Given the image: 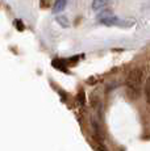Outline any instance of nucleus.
I'll return each mask as SVG.
<instances>
[{
	"instance_id": "nucleus-1",
	"label": "nucleus",
	"mask_w": 150,
	"mask_h": 151,
	"mask_svg": "<svg viewBox=\"0 0 150 151\" xmlns=\"http://www.w3.org/2000/svg\"><path fill=\"white\" fill-rule=\"evenodd\" d=\"M141 82H142V71L134 68L129 72L126 79V87H128V96L134 100L140 97L141 93Z\"/></svg>"
},
{
	"instance_id": "nucleus-2",
	"label": "nucleus",
	"mask_w": 150,
	"mask_h": 151,
	"mask_svg": "<svg viewBox=\"0 0 150 151\" xmlns=\"http://www.w3.org/2000/svg\"><path fill=\"white\" fill-rule=\"evenodd\" d=\"M97 21L103 25H107V27H128V25H132V22L120 20L111 11H104V12L99 13L97 14Z\"/></svg>"
},
{
	"instance_id": "nucleus-3",
	"label": "nucleus",
	"mask_w": 150,
	"mask_h": 151,
	"mask_svg": "<svg viewBox=\"0 0 150 151\" xmlns=\"http://www.w3.org/2000/svg\"><path fill=\"white\" fill-rule=\"evenodd\" d=\"M66 4H67V0H56V3L53 5V13L62 12L66 8Z\"/></svg>"
},
{
	"instance_id": "nucleus-4",
	"label": "nucleus",
	"mask_w": 150,
	"mask_h": 151,
	"mask_svg": "<svg viewBox=\"0 0 150 151\" xmlns=\"http://www.w3.org/2000/svg\"><path fill=\"white\" fill-rule=\"evenodd\" d=\"M109 0H92V9L94 11H100L104 7H107Z\"/></svg>"
},
{
	"instance_id": "nucleus-5",
	"label": "nucleus",
	"mask_w": 150,
	"mask_h": 151,
	"mask_svg": "<svg viewBox=\"0 0 150 151\" xmlns=\"http://www.w3.org/2000/svg\"><path fill=\"white\" fill-rule=\"evenodd\" d=\"M56 21L58 22L61 27H63V28H69V27H70V21H69V19L66 16H57L56 17Z\"/></svg>"
},
{
	"instance_id": "nucleus-6",
	"label": "nucleus",
	"mask_w": 150,
	"mask_h": 151,
	"mask_svg": "<svg viewBox=\"0 0 150 151\" xmlns=\"http://www.w3.org/2000/svg\"><path fill=\"white\" fill-rule=\"evenodd\" d=\"M51 65H53L57 70H59V71H66V65L62 59H58V58H57V59H54L53 62H51Z\"/></svg>"
},
{
	"instance_id": "nucleus-7",
	"label": "nucleus",
	"mask_w": 150,
	"mask_h": 151,
	"mask_svg": "<svg viewBox=\"0 0 150 151\" xmlns=\"http://www.w3.org/2000/svg\"><path fill=\"white\" fill-rule=\"evenodd\" d=\"M145 99L148 101V104H150V78L145 84Z\"/></svg>"
},
{
	"instance_id": "nucleus-8",
	"label": "nucleus",
	"mask_w": 150,
	"mask_h": 151,
	"mask_svg": "<svg viewBox=\"0 0 150 151\" xmlns=\"http://www.w3.org/2000/svg\"><path fill=\"white\" fill-rule=\"evenodd\" d=\"M78 101H79V104L86 103V95L83 91H79V93H78Z\"/></svg>"
},
{
	"instance_id": "nucleus-9",
	"label": "nucleus",
	"mask_w": 150,
	"mask_h": 151,
	"mask_svg": "<svg viewBox=\"0 0 150 151\" xmlns=\"http://www.w3.org/2000/svg\"><path fill=\"white\" fill-rule=\"evenodd\" d=\"M13 24H15L17 30H24V24H22V21H20V20H15Z\"/></svg>"
}]
</instances>
